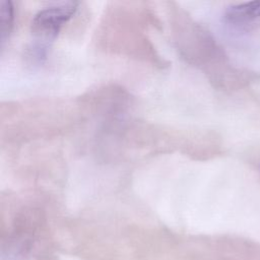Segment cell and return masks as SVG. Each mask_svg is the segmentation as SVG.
Masks as SVG:
<instances>
[{"label": "cell", "mask_w": 260, "mask_h": 260, "mask_svg": "<svg viewBox=\"0 0 260 260\" xmlns=\"http://www.w3.org/2000/svg\"><path fill=\"white\" fill-rule=\"evenodd\" d=\"M224 23L241 35L260 34V0L231 5L223 14Z\"/></svg>", "instance_id": "7a4b0ae2"}, {"label": "cell", "mask_w": 260, "mask_h": 260, "mask_svg": "<svg viewBox=\"0 0 260 260\" xmlns=\"http://www.w3.org/2000/svg\"><path fill=\"white\" fill-rule=\"evenodd\" d=\"M77 2L59 3L39 11L31 21V34L38 41H52L75 13Z\"/></svg>", "instance_id": "6da1fadb"}, {"label": "cell", "mask_w": 260, "mask_h": 260, "mask_svg": "<svg viewBox=\"0 0 260 260\" xmlns=\"http://www.w3.org/2000/svg\"><path fill=\"white\" fill-rule=\"evenodd\" d=\"M13 19V8L10 1H0V37L4 39L9 34L12 26Z\"/></svg>", "instance_id": "3957f363"}]
</instances>
